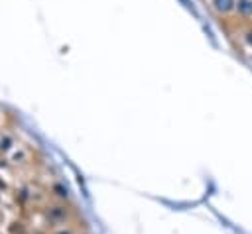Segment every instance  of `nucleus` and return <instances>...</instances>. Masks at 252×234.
<instances>
[{"instance_id":"obj_1","label":"nucleus","mask_w":252,"mask_h":234,"mask_svg":"<svg viewBox=\"0 0 252 234\" xmlns=\"http://www.w3.org/2000/svg\"><path fill=\"white\" fill-rule=\"evenodd\" d=\"M211 6L219 16L228 18L236 10V0H211Z\"/></svg>"},{"instance_id":"obj_2","label":"nucleus","mask_w":252,"mask_h":234,"mask_svg":"<svg viewBox=\"0 0 252 234\" xmlns=\"http://www.w3.org/2000/svg\"><path fill=\"white\" fill-rule=\"evenodd\" d=\"M234 14L238 16L240 22L248 24L252 20V0H236V10Z\"/></svg>"},{"instance_id":"obj_3","label":"nucleus","mask_w":252,"mask_h":234,"mask_svg":"<svg viewBox=\"0 0 252 234\" xmlns=\"http://www.w3.org/2000/svg\"><path fill=\"white\" fill-rule=\"evenodd\" d=\"M242 39L246 41V45L252 47V22L244 24V28H242Z\"/></svg>"}]
</instances>
